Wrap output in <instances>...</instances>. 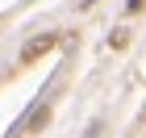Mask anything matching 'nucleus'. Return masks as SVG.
I'll return each mask as SVG.
<instances>
[{
    "label": "nucleus",
    "instance_id": "1",
    "mask_svg": "<svg viewBox=\"0 0 146 138\" xmlns=\"http://www.w3.org/2000/svg\"><path fill=\"white\" fill-rule=\"evenodd\" d=\"M50 46H54V38H38V42L29 46V50H25V59H34V55H42V50H50Z\"/></svg>",
    "mask_w": 146,
    "mask_h": 138
}]
</instances>
